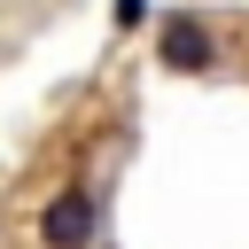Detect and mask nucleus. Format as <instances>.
<instances>
[{"label": "nucleus", "mask_w": 249, "mask_h": 249, "mask_svg": "<svg viewBox=\"0 0 249 249\" xmlns=\"http://www.w3.org/2000/svg\"><path fill=\"white\" fill-rule=\"evenodd\" d=\"M156 62H163V70H179V78H202V70L218 62L210 23H202V16H163V31H156Z\"/></svg>", "instance_id": "obj_1"}, {"label": "nucleus", "mask_w": 249, "mask_h": 249, "mask_svg": "<svg viewBox=\"0 0 249 249\" xmlns=\"http://www.w3.org/2000/svg\"><path fill=\"white\" fill-rule=\"evenodd\" d=\"M86 233H93V195H86V187H62V195L39 210V241H47V249H86Z\"/></svg>", "instance_id": "obj_2"}]
</instances>
